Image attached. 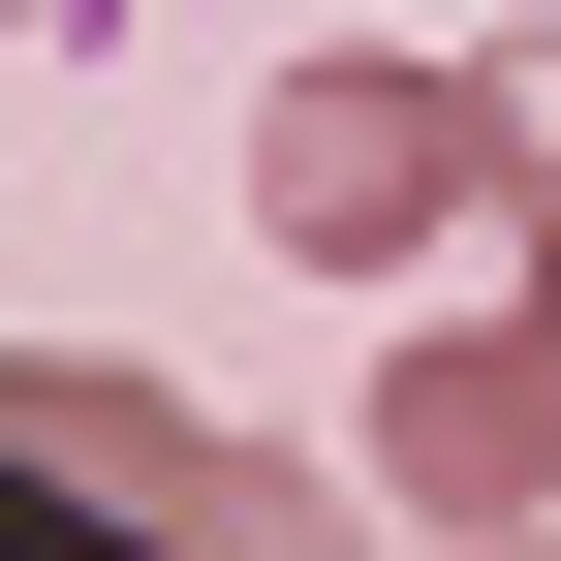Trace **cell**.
<instances>
[{"mask_svg":"<svg viewBox=\"0 0 561 561\" xmlns=\"http://www.w3.org/2000/svg\"><path fill=\"white\" fill-rule=\"evenodd\" d=\"M405 187H437V94H375V62H343V94L280 125V219H343V250H375Z\"/></svg>","mask_w":561,"mask_h":561,"instance_id":"cell-1","label":"cell"}]
</instances>
